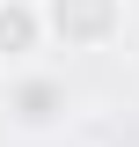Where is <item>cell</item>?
<instances>
[{"label":"cell","instance_id":"cell-1","mask_svg":"<svg viewBox=\"0 0 139 147\" xmlns=\"http://www.w3.org/2000/svg\"><path fill=\"white\" fill-rule=\"evenodd\" d=\"M44 30L59 52H103L124 37V0H44Z\"/></svg>","mask_w":139,"mask_h":147},{"label":"cell","instance_id":"cell-2","mask_svg":"<svg viewBox=\"0 0 139 147\" xmlns=\"http://www.w3.org/2000/svg\"><path fill=\"white\" fill-rule=\"evenodd\" d=\"M66 110H73V96H66L59 74H44V66H15V81H7V125H15V132L44 140V132L66 125Z\"/></svg>","mask_w":139,"mask_h":147},{"label":"cell","instance_id":"cell-3","mask_svg":"<svg viewBox=\"0 0 139 147\" xmlns=\"http://www.w3.org/2000/svg\"><path fill=\"white\" fill-rule=\"evenodd\" d=\"M44 44H51L44 0H0V66H37Z\"/></svg>","mask_w":139,"mask_h":147}]
</instances>
